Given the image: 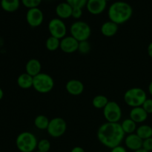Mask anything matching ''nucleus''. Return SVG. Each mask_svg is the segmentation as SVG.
Masks as SVG:
<instances>
[{
  "label": "nucleus",
  "instance_id": "f257e3e1",
  "mask_svg": "<svg viewBox=\"0 0 152 152\" xmlns=\"http://www.w3.org/2000/svg\"><path fill=\"white\" fill-rule=\"evenodd\" d=\"M125 136L126 134L119 123H104L99 126L96 133L99 142L110 149L121 145Z\"/></svg>",
  "mask_w": 152,
  "mask_h": 152
},
{
  "label": "nucleus",
  "instance_id": "f03ea898",
  "mask_svg": "<svg viewBox=\"0 0 152 152\" xmlns=\"http://www.w3.org/2000/svg\"><path fill=\"white\" fill-rule=\"evenodd\" d=\"M133 8L128 2L123 1H115L110 5L108 10L109 20L117 25L126 23L132 18Z\"/></svg>",
  "mask_w": 152,
  "mask_h": 152
},
{
  "label": "nucleus",
  "instance_id": "7ed1b4c3",
  "mask_svg": "<svg viewBox=\"0 0 152 152\" xmlns=\"http://www.w3.org/2000/svg\"><path fill=\"white\" fill-rule=\"evenodd\" d=\"M37 138L29 132H22L16 140V145L20 152H34L37 149Z\"/></svg>",
  "mask_w": 152,
  "mask_h": 152
},
{
  "label": "nucleus",
  "instance_id": "20e7f679",
  "mask_svg": "<svg viewBox=\"0 0 152 152\" xmlns=\"http://www.w3.org/2000/svg\"><path fill=\"white\" fill-rule=\"evenodd\" d=\"M124 101L127 105L132 108L142 106L147 99L146 92L140 88H132L124 94Z\"/></svg>",
  "mask_w": 152,
  "mask_h": 152
},
{
  "label": "nucleus",
  "instance_id": "39448f33",
  "mask_svg": "<svg viewBox=\"0 0 152 152\" xmlns=\"http://www.w3.org/2000/svg\"><path fill=\"white\" fill-rule=\"evenodd\" d=\"M54 80L53 77L45 73H40L34 77L33 88L40 94H47L53 90Z\"/></svg>",
  "mask_w": 152,
  "mask_h": 152
},
{
  "label": "nucleus",
  "instance_id": "423d86ee",
  "mask_svg": "<svg viewBox=\"0 0 152 152\" xmlns=\"http://www.w3.org/2000/svg\"><path fill=\"white\" fill-rule=\"evenodd\" d=\"M71 37L78 42L86 41L91 35V28L90 25L83 21H76L70 27Z\"/></svg>",
  "mask_w": 152,
  "mask_h": 152
},
{
  "label": "nucleus",
  "instance_id": "0eeeda50",
  "mask_svg": "<svg viewBox=\"0 0 152 152\" xmlns=\"http://www.w3.org/2000/svg\"><path fill=\"white\" fill-rule=\"evenodd\" d=\"M122 108L115 101H109L103 108V116L108 123H119L122 118Z\"/></svg>",
  "mask_w": 152,
  "mask_h": 152
},
{
  "label": "nucleus",
  "instance_id": "6e6552de",
  "mask_svg": "<svg viewBox=\"0 0 152 152\" xmlns=\"http://www.w3.org/2000/svg\"><path fill=\"white\" fill-rule=\"evenodd\" d=\"M67 130V123L62 117H54L50 120L47 129L48 134L53 138L63 136Z\"/></svg>",
  "mask_w": 152,
  "mask_h": 152
},
{
  "label": "nucleus",
  "instance_id": "1a4fd4ad",
  "mask_svg": "<svg viewBox=\"0 0 152 152\" xmlns=\"http://www.w3.org/2000/svg\"><path fill=\"white\" fill-rule=\"evenodd\" d=\"M48 31L51 37L62 39L66 37L67 27L62 19L53 18L48 23Z\"/></svg>",
  "mask_w": 152,
  "mask_h": 152
},
{
  "label": "nucleus",
  "instance_id": "9d476101",
  "mask_svg": "<svg viewBox=\"0 0 152 152\" xmlns=\"http://www.w3.org/2000/svg\"><path fill=\"white\" fill-rule=\"evenodd\" d=\"M26 21L31 28L40 26L44 21L43 12L39 7L28 9L26 13Z\"/></svg>",
  "mask_w": 152,
  "mask_h": 152
},
{
  "label": "nucleus",
  "instance_id": "9b49d317",
  "mask_svg": "<svg viewBox=\"0 0 152 152\" xmlns=\"http://www.w3.org/2000/svg\"><path fill=\"white\" fill-rule=\"evenodd\" d=\"M79 42L71 36H66L60 39V47L62 51L65 53H73L78 50Z\"/></svg>",
  "mask_w": 152,
  "mask_h": 152
},
{
  "label": "nucleus",
  "instance_id": "f8f14e48",
  "mask_svg": "<svg viewBox=\"0 0 152 152\" xmlns=\"http://www.w3.org/2000/svg\"><path fill=\"white\" fill-rule=\"evenodd\" d=\"M142 142L143 140L136 133L128 134L124 139L126 148L132 151L141 149L142 148Z\"/></svg>",
  "mask_w": 152,
  "mask_h": 152
},
{
  "label": "nucleus",
  "instance_id": "ddd939ff",
  "mask_svg": "<svg viewBox=\"0 0 152 152\" xmlns=\"http://www.w3.org/2000/svg\"><path fill=\"white\" fill-rule=\"evenodd\" d=\"M107 1L105 0H88L86 7L90 13L99 15L105 11Z\"/></svg>",
  "mask_w": 152,
  "mask_h": 152
},
{
  "label": "nucleus",
  "instance_id": "4468645a",
  "mask_svg": "<svg viewBox=\"0 0 152 152\" xmlns=\"http://www.w3.org/2000/svg\"><path fill=\"white\" fill-rule=\"evenodd\" d=\"M65 89L69 94L72 96H79L84 91V85L78 80H71L67 82Z\"/></svg>",
  "mask_w": 152,
  "mask_h": 152
},
{
  "label": "nucleus",
  "instance_id": "2eb2a0df",
  "mask_svg": "<svg viewBox=\"0 0 152 152\" xmlns=\"http://www.w3.org/2000/svg\"><path fill=\"white\" fill-rule=\"evenodd\" d=\"M148 113L143 109L142 106L132 108L129 113V118L137 123H142L148 119Z\"/></svg>",
  "mask_w": 152,
  "mask_h": 152
},
{
  "label": "nucleus",
  "instance_id": "dca6fc26",
  "mask_svg": "<svg viewBox=\"0 0 152 152\" xmlns=\"http://www.w3.org/2000/svg\"><path fill=\"white\" fill-rule=\"evenodd\" d=\"M73 7L68 2H61L56 5L55 11L58 18L61 19H67L71 17Z\"/></svg>",
  "mask_w": 152,
  "mask_h": 152
},
{
  "label": "nucleus",
  "instance_id": "f3484780",
  "mask_svg": "<svg viewBox=\"0 0 152 152\" xmlns=\"http://www.w3.org/2000/svg\"><path fill=\"white\" fill-rule=\"evenodd\" d=\"M41 71L42 64L39 60L33 58V59H29L27 62L26 65H25V71H26L27 74H28L29 75L34 77L35 76L40 74Z\"/></svg>",
  "mask_w": 152,
  "mask_h": 152
},
{
  "label": "nucleus",
  "instance_id": "a211bd4d",
  "mask_svg": "<svg viewBox=\"0 0 152 152\" xmlns=\"http://www.w3.org/2000/svg\"><path fill=\"white\" fill-rule=\"evenodd\" d=\"M119 29V25L111 21H107L102 25L100 28L101 33L104 37H112L117 34Z\"/></svg>",
  "mask_w": 152,
  "mask_h": 152
},
{
  "label": "nucleus",
  "instance_id": "6ab92c4d",
  "mask_svg": "<svg viewBox=\"0 0 152 152\" xmlns=\"http://www.w3.org/2000/svg\"><path fill=\"white\" fill-rule=\"evenodd\" d=\"M34 77L26 72L20 74L17 78V84L22 89H29L33 87Z\"/></svg>",
  "mask_w": 152,
  "mask_h": 152
},
{
  "label": "nucleus",
  "instance_id": "aec40b11",
  "mask_svg": "<svg viewBox=\"0 0 152 152\" xmlns=\"http://www.w3.org/2000/svg\"><path fill=\"white\" fill-rule=\"evenodd\" d=\"M1 7L4 11L13 13L16 11L20 6V0H1Z\"/></svg>",
  "mask_w": 152,
  "mask_h": 152
},
{
  "label": "nucleus",
  "instance_id": "412c9836",
  "mask_svg": "<svg viewBox=\"0 0 152 152\" xmlns=\"http://www.w3.org/2000/svg\"><path fill=\"white\" fill-rule=\"evenodd\" d=\"M120 125H121L122 129H123V132L126 134H131L135 133L137 129V123L131 118H127L124 120L120 123Z\"/></svg>",
  "mask_w": 152,
  "mask_h": 152
},
{
  "label": "nucleus",
  "instance_id": "4be33fe9",
  "mask_svg": "<svg viewBox=\"0 0 152 152\" xmlns=\"http://www.w3.org/2000/svg\"><path fill=\"white\" fill-rule=\"evenodd\" d=\"M135 133L142 140L152 137V126L148 125H141L137 129Z\"/></svg>",
  "mask_w": 152,
  "mask_h": 152
},
{
  "label": "nucleus",
  "instance_id": "5701e85b",
  "mask_svg": "<svg viewBox=\"0 0 152 152\" xmlns=\"http://www.w3.org/2000/svg\"><path fill=\"white\" fill-rule=\"evenodd\" d=\"M108 97L105 95L99 94L95 96L92 99V105L96 109H103L108 103Z\"/></svg>",
  "mask_w": 152,
  "mask_h": 152
},
{
  "label": "nucleus",
  "instance_id": "b1692460",
  "mask_svg": "<svg viewBox=\"0 0 152 152\" xmlns=\"http://www.w3.org/2000/svg\"><path fill=\"white\" fill-rule=\"evenodd\" d=\"M50 120L46 116L40 114L36 117L34 120V126L39 130H47Z\"/></svg>",
  "mask_w": 152,
  "mask_h": 152
},
{
  "label": "nucleus",
  "instance_id": "393cba45",
  "mask_svg": "<svg viewBox=\"0 0 152 152\" xmlns=\"http://www.w3.org/2000/svg\"><path fill=\"white\" fill-rule=\"evenodd\" d=\"M45 47L49 51H55L60 47V39L50 36L46 39Z\"/></svg>",
  "mask_w": 152,
  "mask_h": 152
},
{
  "label": "nucleus",
  "instance_id": "a878e982",
  "mask_svg": "<svg viewBox=\"0 0 152 152\" xmlns=\"http://www.w3.org/2000/svg\"><path fill=\"white\" fill-rule=\"evenodd\" d=\"M51 144L47 139H42L38 141L37 143V151L41 152H48L50 151Z\"/></svg>",
  "mask_w": 152,
  "mask_h": 152
},
{
  "label": "nucleus",
  "instance_id": "bb28decb",
  "mask_svg": "<svg viewBox=\"0 0 152 152\" xmlns=\"http://www.w3.org/2000/svg\"><path fill=\"white\" fill-rule=\"evenodd\" d=\"M91 50V45L88 40L79 42L78 51L82 54H88Z\"/></svg>",
  "mask_w": 152,
  "mask_h": 152
},
{
  "label": "nucleus",
  "instance_id": "cd10ccee",
  "mask_svg": "<svg viewBox=\"0 0 152 152\" xmlns=\"http://www.w3.org/2000/svg\"><path fill=\"white\" fill-rule=\"evenodd\" d=\"M42 1V0H21L23 5L25 7H28V9L39 7V6L41 4Z\"/></svg>",
  "mask_w": 152,
  "mask_h": 152
},
{
  "label": "nucleus",
  "instance_id": "c85d7f7f",
  "mask_svg": "<svg viewBox=\"0 0 152 152\" xmlns=\"http://www.w3.org/2000/svg\"><path fill=\"white\" fill-rule=\"evenodd\" d=\"M66 2H68L73 8L78 7L83 9L87 4L88 0H66Z\"/></svg>",
  "mask_w": 152,
  "mask_h": 152
},
{
  "label": "nucleus",
  "instance_id": "c756f323",
  "mask_svg": "<svg viewBox=\"0 0 152 152\" xmlns=\"http://www.w3.org/2000/svg\"><path fill=\"white\" fill-rule=\"evenodd\" d=\"M142 107L143 108V109L148 113V114H152V99H148L147 98L146 100L144 102V103L142 104Z\"/></svg>",
  "mask_w": 152,
  "mask_h": 152
},
{
  "label": "nucleus",
  "instance_id": "7c9ffc66",
  "mask_svg": "<svg viewBox=\"0 0 152 152\" xmlns=\"http://www.w3.org/2000/svg\"><path fill=\"white\" fill-rule=\"evenodd\" d=\"M142 148L148 152L152 151V137L144 140L142 142Z\"/></svg>",
  "mask_w": 152,
  "mask_h": 152
},
{
  "label": "nucleus",
  "instance_id": "2f4dec72",
  "mask_svg": "<svg viewBox=\"0 0 152 152\" xmlns=\"http://www.w3.org/2000/svg\"><path fill=\"white\" fill-rule=\"evenodd\" d=\"M83 16V9L78 8V7H74L72 10V15L71 17H73L75 19H79Z\"/></svg>",
  "mask_w": 152,
  "mask_h": 152
},
{
  "label": "nucleus",
  "instance_id": "473e14b6",
  "mask_svg": "<svg viewBox=\"0 0 152 152\" xmlns=\"http://www.w3.org/2000/svg\"><path fill=\"white\" fill-rule=\"evenodd\" d=\"M110 152H128V151H127V148H126V147L120 145L114 147V148H111V151Z\"/></svg>",
  "mask_w": 152,
  "mask_h": 152
},
{
  "label": "nucleus",
  "instance_id": "72a5a7b5",
  "mask_svg": "<svg viewBox=\"0 0 152 152\" xmlns=\"http://www.w3.org/2000/svg\"><path fill=\"white\" fill-rule=\"evenodd\" d=\"M71 152H86L84 148L80 146H75L71 150Z\"/></svg>",
  "mask_w": 152,
  "mask_h": 152
},
{
  "label": "nucleus",
  "instance_id": "f704fd0d",
  "mask_svg": "<svg viewBox=\"0 0 152 152\" xmlns=\"http://www.w3.org/2000/svg\"><path fill=\"white\" fill-rule=\"evenodd\" d=\"M147 50H148V56L152 59V42L148 45V48H147Z\"/></svg>",
  "mask_w": 152,
  "mask_h": 152
},
{
  "label": "nucleus",
  "instance_id": "c9c22d12",
  "mask_svg": "<svg viewBox=\"0 0 152 152\" xmlns=\"http://www.w3.org/2000/svg\"><path fill=\"white\" fill-rule=\"evenodd\" d=\"M148 89V92H149V94L152 96V81L150 83Z\"/></svg>",
  "mask_w": 152,
  "mask_h": 152
},
{
  "label": "nucleus",
  "instance_id": "e433bc0d",
  "mask_svg": "<svg viewBox=\"0 0 152 152\" xmlns=\"http://www.w3.org/2000/svg\"><path fill=\"white\" fill-rule=\"evenodd\" d=\"M3 96H4V92H3L2 89L0 88V100L3 98Z\"/></svg>",
  "mask_w": 152,
  "mask_h": 152
},
{
  "label": "nucleus",
  "instance_id": "4c0bfd02",
  "mask_svg": "<svg viewBox=\"0 0 152 152\" xmlns=\"http://www.w3.org/2000/svg\"><path fill=\"white\" fill-rule=\"evenodd\" d=\"M133 152H148V151H145V150H144V149H142V148H141V149L137 150V151H133Z\"/></svg>",
  "mask_w": 152,
  "mask_h": 152
},
{
  "label": "nucleus",
  "instance_id": "58836bf2",
  "mask_svg": "<svg viewBox=\"0 0 152 152\" xmlns=\"http://www.w3.org/2000/svg\"><path fill=\"white\" fill-rule=\"evenodd\" d=\"M34 152H41V151H35Z\"/></svg>",
  "mask_w": 152,
  "mask_h": 152
},
{
  "label": "nucleus",
  "instance_id": "ea45409f",
  "mask_svg": "<svg viewBox=\"0 0 152 152\" xmlns=\"http://www.w3.org/2000/svg\"><path fill=\"white\" fill-rule=\"evenodd\" d=\"M105 1H110V0H105Z\"/></svg>",
  "mask_w": 152,
  "mask_h": 152
},
{
  "label": "nucleus",
  "instance_id": "a19ab883",
  "mask_svg": "<svg viewBox=\"0 0 152 152\" xmlns=\"http://www.w3.org/2000/svg\"><path fill=\"white\" fill-rule=\"evenodd\" d=\"M97 152H104V151H97Z\"/></svg>",
  "mask_w": 152,
  "mask_h": 152
},
{
  "label": "nucleus",
  "instance_id": "79ce46f5",
  "mask_svg": "<svg viewBox=\"0 0 152 152\" xmlns=\"http://www.w3.org/2000/svg\"><path fill=\"white\" fill-rule=\"evenodd\" d=\"M48 1H50V0H48Z\"/></svg>",
  "mask_w": 152,
  "mask_h": 152
},
{
  "label": "nucleus",
  "instance_id": "37998d69",
  "mask_svg": "<svg viewBox=\"0 0 152 152\" xmlns=\"http://www.w3.org/2000/svg\"><path fill=\"white\" fill-rule=\"evenodd\" d=\"M0 152H3V151H0Z\"/></svg>",
  "mask_w": 152,
  "mask_h": 152
}]
</instances>
